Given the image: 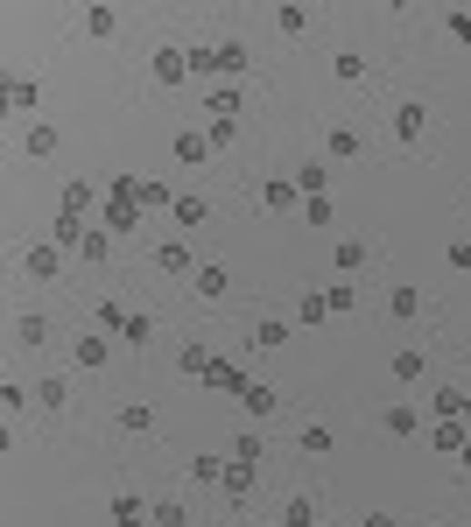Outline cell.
Segmentation results:
<instances>
[{
	"label": "cell",
	"instance_id": "1",
	"mask_svg": "<svg viewBox=\"0 0 471 527\" xmlns=\"http://www.w3.org/2000/svg\"><path fill=\"white\" fill-rule=\"evenodd\" d=\"M422 134H429V105L401 99V105H394V141H401V148H422Z\"/></svg>",
	"mask_w": 471,
	"mask_h": 527
},
{
	"label": "cell",
	"instance_id": "2",
	"mask_svg": "<svg viewBox=\"0 0 471 527\" xmlns=\"http://www.w3.org/2000/svg\"><path fill=\"white\" fill-rule=\"evenodd\" d=\"M148 71H155V85H184V78H190V50H176V43H162V50L148 56Z\"/></svg>",
	"mask_w": 471,
	"mask_h": 527
},
{
	"label": "cell",
	"instance_id": "3",
	"mask_svg": "<svg viewBox=\"0 0 471 527\" xmlns=\"http://www.w3.org/2000/svg\"><path fill=\"white\" fill-rule=\"evenodd\" d=\"M218 485H225V500H254V485H261V464H239V457H233Z\"/></svg>",
	"mask_w": 471,
	"mask_h": 527
},
{
	"label": "cell",
	"instance_id": "4",
	"mask_svg": "<svg viewBox=\"0 0 471 527\" xmlns=\"http://www.w3.org/2000/svg\"><path fill=\"white\" fill-rule=\"evenodd\" d=\"M155 267H162V274H197V254H190L184 239H162V246H155Z\"/></svg>",
	"mask_w": 471,
	"mask_h": 527
},
{
	"label": "cell",
	"instance_id": "5",
	"mask_svg": "<svg viewBox=\"0 0 471 527\" xmlns=\"http://www.w3.org/2000/svg\"><path fill=\"white\" fill-rule=\"evenodd\" d=\"M22 267H28V282H56V274H64V254H56V246H28Z\"/></svg>",
	"mask_w": 471,
	"mask_h": 527
},
{
	"label": "cell",
	"instance_id": "6",
	"mask_svg": "<svg viewBox=\"0 0 471 527\" xmlns=\"http://www.w3.org/2000/svg\"><path fill=\"white\" fill-rule=\"evenodd\" d=\"M261 204H267V211H296V204H303L296 176H267V184H261Z\"/></svg>",
	"mask_w": 471,
	"mask_h": 527
},
{
	"label": "cell",
	"instance_id": "7",
	"mask_svg": "<svg viewBox=\"0 0 471 527\" xmlns=\"http://www.w3.org/2000/svg\"><path fill=\"white\" fill-rule=\"evenodd\" d=\"M56 141H64V134H56L50 120H28V134H22V148H28V162H43V155H56Z\"/></svg>",
	"mask_w": 471,
	"mask_h": 527
},
{
	"label": "cell",
	"instance_id": "8",
	"mask_svg": "<svg viewBox=\"0 0 471 527\" xmlns=\"http://www.w3.org/2000/svg\"><path fill=\"white\" fill-rule=\"evenodd\" d=\"M190 282H197V295H205V303H218V295L233 289V274H225V267H218V261H205V267H197V274H190Z\"/></svg>",
	"mask_w": 471,
	"mask_h": 527
},
{
	"label": "cell",
	"instance_id": "9",
	"mask_svg": "<svg viewBox=\"0 0 471 527\" xmlns=\"http://www.w3.org/2000/svg\"><path fill=\"white\" fill-rule=\"evenodd\" d=\"M324 148H331V162H359L366 141H359V127H331V134H324Z\"/></svg>",
	"mask_w": 471,
	"mask_h": 527
},
{
	"label": "cell",
	"instance_id": "10",
	"mask_svg": "<svg viewBox=\"0 0 471 527\" xmlns=\"http://www.w3.org/2000/svg\"><path fill=\"white\" fill-rule=\"evenodd\" d=\"M169 218H176V225H184V233H197V225H205V218H211V204H205V197H197V190H184V197H176V211H169Z\"/></svg>",
	"mask_w": 471,
	"mask_h": 527
},
{
	"label": "cell",
	"instance_id": "11",
	"mask_svg": "<svg viewBox=\"0 0 471 527\" xmlns=\"http://www.w3.org/2000/svg\"><path fill=\"white\" fill-rule=\"evenodd\" d=\"M296 190H303V197H331V169H324V162H303V169H296Z\"/></svg>",
	"mask_w": 471,
	"mask_h": 527
},
{
	"label": "cell",
	"instance_id": "12",
	"mask_svg": "<svg viewBox=\"0 0 471 527\" xmlns=\"http://www.w3.org/2000/svg\"><path fill=\"white\" fill-rule=\"evenodd\" d=\"M7 105H15V113H35V105H43V85L35 78H7Z\"/></svg>",
	"mask_w": 471,
	"mask_h": 527
},
{
	"label": "cell",
	"instance_id": "13",
	"mask_svg": "<svg viewBox=\"0 0 471 527\" xmlns=\"http://www.w3.org/2000/svg\"><path fill=\"white\" fill-rule=\"evenodd\" d=\"M71 359H78L85 373H92V366H105V359H113V344H105V331H92V338H78V352H71Z\"/></svg>",
	"mask_w": 471,
	"mask_h": 527
},
{
	"label": "cell",
	"instance_id": "14",
	"mask_svg": "<svg viewBox=\"0 0 471 527\" xmlns=\"http://www.w3.org/2000/svg\"><path fill=\"white\" fill-rule=\"evenodd\" d=\"M211 366H218V359H211L205 344H184V359H176V373H184V380H211Z\"/></svg>",
	"mask_w": 471,
	"mask_h": 527
},
{
	"label": "cell",
	"instance_id": "15",
	"mask_svg": "<svg viewBox=\"0 0 471 527\" xmlns=\"http://www.w3.org/2000/svg\"><path fill=\"white\" fill-rule=\"evenodd\" d=\"M225 464H233V457H211V450H197V457H190V478H197V485H218V478H225Z\"/></svg>",
	"mask_w": 471,
	"mask_h": 527
},
{
	"label": "cell",
	"instance_id": "16",
	"mask_svg": "<svg viewBox=\"0 0 471 527\" xmlns=\"http://www.w3.org/2000/svg\"><path fill=\"white\" fill-rule=\"evenodd\" d=\"M113 28H120V15H113V7H85V35H92V43H105V35H113Z\"/></svg>",
	"mask_w": 471,
	"mask_h": 527
},
{
	"label": "cell",
	"instance_id": "17",
	"mask_svg": "<svg viewBox=\"0 0 471 527\" xmlns=\"http://www.w3.org/2000/svg\"><path fill=\"white\" fill-rule=\"evenodd\" d=\"M64 401H71V380H64V373H50V380H43V387H35V408H64Z\"/></svg>",
	"mask_w": 471,
	"mask_h": 527
},
{
	"label": "cell",
	"instance_id": "18",
	"mask_svg": "<svg viewBox=\"0 0 471 527\" xmlns=\"http://www.w3.org/2000/svg\"><path fill=\"white\" fill-rule=\"evenodd\" d=\"M254 344H261V352H282V344H288V323H282V316H261V323H254Z\"/></svg>",
	"mask_w": 471,
	"mask_h": 527
},
{
	"label": "cell",
	"instance_id": "19",
	"mask_svg": "<svg viewBox=\"0 0 471 527\" xmlns=\"http://www.w3.org/2000/svg\"><path fill=\"white\" fill-rule=\"evenodd\" d=\"M387 436H422V408H408V401L387 408Z\"/></svg>",
	"mask_w": 471,
	"mask_h": 527
},
{
	"label": "cell",
	"instance_id": "20",
	"mask_svg": "<svg viewBox=\"0 0 471 527\" xmlns=\"http://www.w3.org/2000/svg\"><path fill=\"white\" fill-rule=\"evenodd\" d=\"M176 162H211V134H176Z\"/></svg>",
	"mask_w": 471,
	"mask_h": 527
},
{
	"label": "cell",
	"instance_id": "21",
	"mask_svg": "<svg viewBox=\"0 0 471 527\" xmlns=\"http://www.w3.org/2000/svg\"><path fill=\"white\" fill-rule=\"evenodd\" d=\"M387 316L416 323V316H422V289H394V295H387Z\"/></svg>",
	"mask_w": 471,
	"mask_h": 527
},
{
	"label": "cell",
	"instance_id": "22",
	"mask_svg": "<svg viewBox=\"0 0 471 527\" xmlns=\"http://www.w3.org/2000/svg\"><path fill=\"white\" fill-rule=\"evenodd\" d=\"M282 527H316V500L310 492H296V500L282 506Z\"/></svg>",
	"mask_w": 471,
	"mask_h": 527
},
{
	"label": "cell",
	"instance_id": "23",
	"mask_svg": "<svg viewBox=\"0 0 471 527\" xmlns=\"http://www.w3.org/2000/svg\"><path fill=\"white\" fill-rule=\"evenodd\" d=\"M422 366H429V359H422L416 344H408V352H394V380H401V387H416V380H422Z\"/></svg>",
	"mask_w": 471,
	"mask_h": 527
},
{
	"label": "cell",
	"instance_id": "24",
	"mask_svg": "<svg viewBox=\"0 0 471 527\" xmlns=\"http://www.w3.org/2000/svg\"><path fill=\"white\" fill-rule=\"evenodd\" d=\"M120 429H127V436H148V429H155V408L127 401V408H120Z\"/></svg>",
	"mask_w": 471,
	"mask_h": 527
},
{
	"label": "cell",
	"instance_id": "25",
	"mask_svg": "<svg viewBox=\"0 0 471 527\" xmlns=\"http://www.w3.org/2000/svg\"><path fill=\"white\" fill-rule=\"evenodd\" d=\"M465 443H471V429H465L457 415H450V422H436V450H450V457H457Z\"/></svg>",
	"mask_w": 471,
	"mask_h": 527
},
{
	"label": "cell",
	"instance_id": "26",
	"mask_svg": "<svg viewBox=\"0 0 471 527\" xmlns=\"http://www.w3.org/2000/svg\"><path fill=\"white\" fill-rule=\"evenodd\" d=\"M92 197H99V190L85 184V176H78V184H64V211H71V218H85V211H92Z\"/></svg>",
	"mask_w": 471,
	"mask_h": 527
},
{
	"label": "cell",
	"instance_id": "27",
	"mask_svg": "<svg viewBox=\"0 0 471 527\" xmlns=\"http://www.w3.org/2000/svg\"><path fill=\"white\" fill-rule=\"evenodd\" d=\"M359 267H366V239H345V246H338V274H345V282H352Z\"/></svg>",
	"mask_w": 471,
	"mask_h": 527
},
{
	"label": "cell",
	"instance_id": "28",
	"mask_svg": "<svg viewBox=\"0 0 471 527\" xmlns=\"http://www.w3.org/2000/svg\"><path fill=\"white\" fill-rule=\"evenodd\" d=\"M15 338H22V344H28V352H35V344L50 338V323H43V316L28 310V316H15Z\"/></svg>",
	"mask_w": 471,
	"mask_h": 527
},
{
	"label": "cell",
	"instance_id": "29",
	"mask_svg": "<svg viewBox=\"0 0 471 527\" xmlns=\"http://www.w3.org/2000/svg\"><path fill=\"white\" fill-rule=\"evenodd\" d=\"M275 28H282V35H303V28H310V7H296V0L275 7Z\"/></svg>",
	"mask_w": 471,
	"mask_h": 527
},
{
	"label": "cell",
	"instance_id": "30",
	"mask_svg": "<svg viewBox=\"0 0 471 527\" xmlns=\"http://www.w3.org/2000/svg\"><path fill=\"white\" fill-rule=\"evenodd\" d=\"M246 415H275V387H261V380H246Z\"/></svg>",
	"mask_w": 471,
	"mask_h": 527
},
{
	"label": "cell",
	"instance_id": "31",
	"mask_svg": "<svg viewBox=\"0 0 471 527\" xmlns=\"http://www.w3.org/2000/svg\"><path fill=\"white\" fill-rule=\"evenodd\" d=\"M331 443H338V436H331L324 422H310V429H303V457H331Z\"/></svg>",
	"mask_w": 471,
	"mask_h": 527
},
{
	"label": "cell",
	"instance_id": "32",
	"mask_svg": "<svg viewBox=\"0 0 471 527\" xmlns=\"http://www.w3.org/2000/svg\"><path fill=\"white\" fill-rule=\"evenodd\" d=\"M331 71H338L345 85H366V56H359V50H338V64H331Z\"/></svg>",
	"mask_w": 471,
	"mask_h": 527
},
{
	"label": "cell",
	"instance_id": "33",
	"mask_svg": "<svg viewBox=\"0 0 471 527\" xmlns=\"http://www.w3.org/2000/svg\"><path fill=\"white\" fill-rule=\"evenodd\" d=\"M444 28H450V43H457V50H471V7H450Z\"/></svg>",
	"mask_w": 471,
	"mask_h": 527
},
{
	"label": "cell",
	"instance_id": "34",
	"mask_svg": "<svg viewBox=\"0 0 471 527\" xmlns=\"http://www.w3.org/2000/svg\"><path fill=\"white\" fill-rule=\"evenodd\" d=\"M239 113V85H218V92H211V120H233Z\"/></svg>",
	"mask_w": 471,
	"mask_h": 527
},
{
	"label": "cell",
	"instance_id": "35",
	"mask_svg": "<svg viewBox=\"0 0 471 527\" xmlns=\"http://www.w3.org/2000/svg\"><path fill=\"white\" fill-rule=\"evenodd\" d=\"M218 71V50L211 43H190V78H211Z\"/></svg>",
	"mask_w": 471,
	"mask_h": 527
},
{
	"label": "cell",
	"instance_id": "36",
	"mask_svg": "<svg viewBox=\"0 0 471 527\" xmlns=\"http://www.w3.org/2000/svg\"><path fill=\"white\" fill-rule=\"evenodd\" d=\"M218 71H225V78H246V50H239V43H218Z\"/></svg>",
	"mask_w": 471,
	"mask_h": 527
},
{
	"label": "cell",
	"instance_id": "37",
	"mask_svg": "<svg viewBox=\"0 0 471 527\" xmlns=\"http://www.w3.org/2000/svg\"><path fill=\"white\" fill-rule=\"evenodd\" d=\"M205 387H225V394H246V373H239V366H211V380H205Z\"/></svg>",
	"mask_w": 471,
	"mask_h": 527
},
{
	"label": "cell",
	"instance_id": "38",
	"mask_svg": "<svg viewBox=\"0 0 471 527\" xmlns=\"http://www.w3.org/2000/svg\"><path fill=\"white\" fill-rule=\"evenodd\" d=\"M324 303H331V316L359 310V295H352V282H331V289H324Z\"/></svg>",
	"mask_w": 471,
	"mask_h": 527
},
{
	"label": "cell",
	"instance_id": "39",
	"mask_svg": "<svg viewBox=\"0 0 471 527\" xmlns=\"http://www.w3.org/2000/svg\"><path fill=\"white\" fill-rule=\"evenodd\" d=\"M85 233H92V225H85V218H71V211H64V218H56V246H78Z\"/></svg>",
	"mask_w": 471,
	"mask_h": 527
},
{
	"label": "cell",
	"instance_id": "40",
	"mask_svg": "<svg viewBox=\"0 0 471 527\" xmlns=\"http://www.w3.org/2000/svg\"><path fill=\"white\" fill-rule=\"evenodd\" d=\"M233 457H239V464H261V436H254V429H239V436H233Z\"/></svg>",
	"mask_w": 471,
	"mask_h": 527
},
{
	"label": "cell",
	"instance_id": "41",
	"mask_svg": "<svg viewBox=\"0 0 471 527\" xmlns=\"http://www.w3.org/2000/svg\"><path fill=\"white\" fill-rule=\"evenodd\" d=\"M148 338H155V316H141V310H134V316H127V344H134V352H141V344H148Z\"/></svg>",
	"mask_w": 471,
	"mask_h": 527
},
{
	"label": "cell",
	"instance_id": "42",
	"mask_svg": "<svg viewBox=\"0 0 471 527\" xmlns=\"http://www.w3.org/2000/svg\"><path fill=\"white\" fill-rule=\"evenodd\" d=\"M78 254H85V261H105V254H113V233H85Z\"/></svg>",
	"mask_w": 471,
	"mask_h": 527
},
{
	"label": "cell",
	"instance_id": "43",
	"mask_svg": "<svg viewBox=\"0 0 471 527\" xmlns=\"http://www.w3.org/2000/svg\"><path fill=\"white\" fill-rule=\"evenodd\" d=\"M105 225H113V233H127V225H141V211H134V204H105Z\"/></svg>",
	"mask_w": 471,
	"mask_h": 527
},
{
	"label": "cell",
	"instance_id": "44",
	"mask_svg": "<svg viewBox=\"0 0 471 527\" xmlns=\"http://www.w3.org/2000/svg\"><path fill=\"white\" fill-rule=\"evenodd\" d=\"M127 316L134 310H120V303H99V331H127Z\"/></svg>",
	"mask_w": 471,
	"mask_h": 527
},
{
	"label": "cell",
	"instance_id": "45",
	"mask_svg": "<svg viewBox=\"0 0 471 527\" xmlns=\"http://www.w3.org/2000/svg\"><path fill=\"white\" fill-rule=\"evenodd\" d=\"M296 316H303V323H324V316H331V303H324V295H303V310H296Z\"/></svg>",
	"mask_w": 471,
	"mask_h": 527
},
{
	"label": "cell",
	"instance_id": "46",
	"mask_svg": "<svg viewBox=\"0 0 471 527\" xmlns=\"http://www.w3.org/2000/svg\"><path fill=\"white\" fill-rule=\"evenodd\" d=\"M450 267H457V274H471V239H450V254H444Z\"/></svg>",
	"mask_w": 471,
	"mask_h": 527
},
{
	"label": "cell",
	"instance_id": "47",
	"mask_svg": "<svg viewBox=\"0 0 471 527\" xmlns=\"http://www.w3.org/2000/svg\"><path fill=\"white\" fill-rule=\"evenodd\" d=\"M148 521H155V527H184V506H176V500H162L155 513H148Z\"/></svg>",
	"mask_w": 471,
	"mask_h": 527
},
{
	"label": "cell",
	"instance_id": "48",
	"mask_svg": "<svg viewBox=\"0 0 471 527\" xmlns=\"http://www.w3.org/2000/svg\"><path fill=\"white\" fill-rule=\"evenodd\" d=\"M366 527H401V521H394V513H366Z\"/></svg>",
	"mask_w": 471,
	"mask_h": 527
},
{
	"label": "cell",
	"instance_id": "49",
	"mask_svg": "<svg viewBox=\"0 0 471 527\" xmlns=\"http://www.w3.org/2000/svg\"><path fill=\"white\" fill-rule=\"evenodd\" d=\"M457 464H465V472H471V443H465V450H457Z\"/></svg>",
	"mask_w": 471,
	"mask_h": 527
},
{
	"label": "cell",
	"instance_id": "50",
	"mask_svg": "<svg viewBox=\"0 0 471 527\" xmlns=\"http://www.w3.org/2000/svg\"><path fill=\"white\" fill-rule=\"evenodd\" d=\"M457 422H465V429H471V394H465V415H457Z\"/></svg>",
	"mask_w": 471,
	"mask_h": 527
},
{
	"label": "cell",
	"instance_id": "51",
	"mask_svg": "<svg viewBox=\"0 0 471 527\" xmlns=\"http://www.w3.org/2000/svg\"><path fill=\"white\" fill-rule=\"evenodd\" d=\"M113 527H141V521H113Z\"/></svg>",
	"mask_w": 471,
	"mask_h": 527
}]
</instances>
